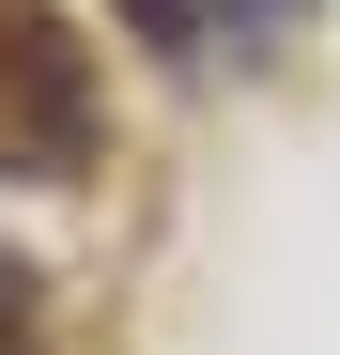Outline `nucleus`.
Instances as JSON below:
<instances>
[{
    "label": "nucleus",
    "mask_w": 340,
    "mask_h": 355,
    "mask_svg": "<svg viewBox=\"0 0 340 355\" xmlns=\"http://www.w3.org/2000/svg\"><path fill=\"white\" fill-rule=\"evenodd\" d=\"M155 62H216V46H263L278 31V0H108Z\"/></svg>",
    "instance_id": "f03ea898"
},
{
    "label": "nucleus",
    "mask_w": 340,
    "mask_h": 355,
    "mask_svg": "<svg viewBox=\"0 0 340 355\" xmlns=\"http://www.w3.org/2000/svg\"><path fill=\"white\" fill-rule=\"evenodd\" d=\"M31 324H46V278H31L16 248H0V355H31Z\"/></svg>",
    "instance_id": "7ed1b4c3"
},
{
    "label": "nucleus",
    "mask_w": 340,
    "mask_h": 355,
    "mask_svg": "<svg viewBox=\"0 0 340 355\" xmlns=\"http://www.w3.org/2000/svg\"><path fill=\"white\" fill-rule=\"evenodd\" d=\"M93 62L46 0H0V186H78L93 170Z\"/></svg>",
    "instance_id": "f257e3e1"
}]
</instances>
